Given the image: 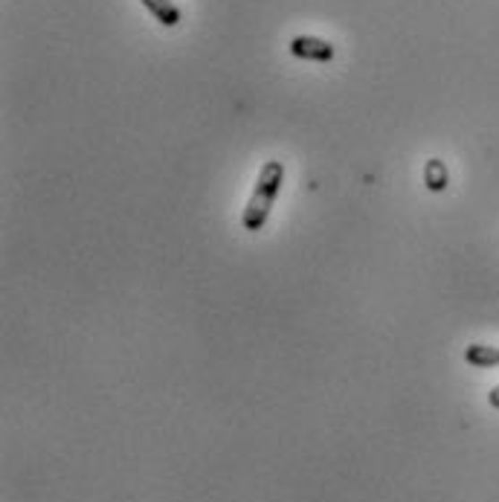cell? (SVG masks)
Returning a JSON list of instances; mask_svg holds the SVG:
<instances>
[{
  "mask_svg": "<svg viewBox=\"0 0 499 502\" xmlns=\"http://www.w3.org/2000/svg\"><path fill=\"white\" fill-rule=\"evenodd\" d=\"M282 183H285V163L267 160L259 171V177H255V186H253V195L245 206V212H241V227L250 232H259L267 224V218H271L273 206H276L279 192H282Z\"/></svg>",
  "mask_w": 499,
  "mask_h": 502,
  "instance_id": "obj_1",
  "label": "cell"
},
{
  "mask_svg": "<svg viewBox=\"0 0 499 502\" xmlns=\"http://www.w3.org/2000/svg\"><path fill=\"white\" fill-rule=\"evenodd\" d=\"M290 56L299 61H320L328 65L334 58V44H328L325 39H316V35H297L290 41Z\"/></svg>",
  "mask_w": 499,
  "mask_h": 502,
  "instance_id": "obj_2",
  "label": "cell"
},
{
  "mask_svg": "<svg viewBox=\"0 0 499 502\" xmlns=\"http://www.w3.org/2000/svg\"><path fill=\"white\" fill-rule=\"evenodd\" d=\"M142 6L151 12V15L163 23V27H177L180 23V6L175 4V0H142Z\"/></svg>",
  "mask_w": 499,
  "mask_h": 502,
  "instance_id": "obj_3",
  "label": "cell"
},
{
  "mask_svg": "<svg viewBox=\"0 0 499 502\" xmlns=\"http://www.w3.org/2000/svg\"><path fill=\"white\" fill-rule=\"evenodd\" d=\"M465 360L470 366H477V369H494V366H499V349L473 342V346L465 349Z\"/></svg>",
  "mask_w": 499,
  "mask_h": 502,
  "instance_id": "obj_4",
  "label": "cell"
},
{
  "mask_svg": "<svg viewBox=\"0 0 499 502\" xmlns=\"http://www.w3.org/2000/svg\"><path fill=\"white\" fill-rule=\"evenodd\" d=\"M424 183H427L430 192H444L450 183L447 166L442 160H430L427 166H424Z\"/></svg>",
  "mask_w": 499,
  "mask_h": 502,
  "instance_id": "obj_5",
  "label": "cell"
},
{
  "mask_svg": "<svg viewBox=\"0 0 499 502\" xmlns=\"http://www.w3.org/2000/svg\"><path fill=\"white\" fill-rule=\"evenodd\" d=\"M488 403L494 410H499V386H494L491 392H488Z\"/></svg>",
  "mask_w": 499,
  "mask_h": 502,
  "instance_id": "obj_6",
  "label": "cell"
}]
</instances>
